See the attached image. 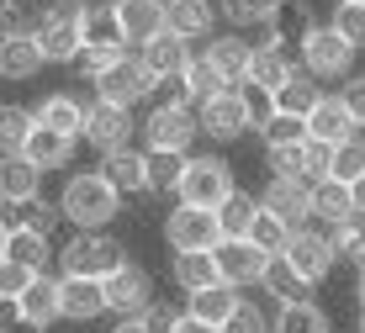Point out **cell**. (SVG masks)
I'll return each mask as SVG.
<instances>
[{
  "label": "cell",
  "instance_id": "6da1fadb",
  "mask_svg": "<svg viewBox=\"0 0 365 333\" xmlns=\"http://www.w3.org/2000/svg\"><path fill=\"white\" fill-rule=\"evenodd\" d=\"M58 207H64V222H74V233H91V227H106L122 212V190L101 170H85V175H69L64 180Z\"/></svg>",
  "mask_w": 365,
  "mask_h": 333
},
{
  "label": "cell",
  "instance_id": "7a4b0ae2",
  "mask_svg": "<svg viewBox=\"0 0 365 333\" xmlns=\"http://www.w3.org/2000/svg\"><path fill=\"white\" fill-rule=\"evenodd\" d=\"M58 265L64 275H85V280H106L128 265V243L111 238L106 227H91V233H74L64 249H58Z\"/></svg>",
  "mask_w": 365,
  "mask_h": 333
},
{
  "label": "cell",
  "instance_id": "3957f363",
  "mask_svg": "<svg viewBox=\"0 0 365 333\" xmlns=\"http://www.w3.org/2000/svg\"><path fill=\"white\" fill-rule=\"evenodd\" d=\"M37 43H43L48 63H69L85 53V0H53L37 16Z\"/></svg>",
  "mask_w": 365,
  "mask_h": 333
},
{
  "label": "cell",
  "instance_id": "277c9868",
  "mask_svg": "<svg viewBox=\"0 0 365 333\" xmlns=\"http://www.w3.org/2000/svg\"><path fill=\"white\" fill-rule=\"evenodd\" d=\"M233 164L228 159H217V153H191L185 159V180H180V196L175 201H185V207H207V212H217L222 201L233 196Z\"/></svg>",
  "mask_w": 365,
  "mask_h": 333
},
{
  "label": "cell",
  "instance_id": "5b68a950",
  "mask_svg": "<svg viewBox=\"0 0 365 333\" xmlns=\"http://www.w3.org/2000/svg\"><path fill=\"white\" fill-rule=\"evenodd\" d=\"M196 138H201L196 106H165V101H154V111L143 117V143H148V153H191Z\"/></svg>",
  "mask_w": 365,
  "mask_h": 333
},
{
  "label": "cell",
  "instance_id": "8992f818",
  "mask_svg": "<svg viewBox=\"0 0 365 333\" xmlns=\"http://www.w3.org/2000/svg\"><path fill=\"white\" fill-rule=\"evenodd\" d=\"M165 243H170V254H212V249L222 243V222H217V212L175 201V212L165 217Z\"/></svg>",
  "mask_w": 365,
  "mask_h": 333
},
{
  "label": "cell",
  "instance_id": "52a82bcc",
  "mask_svg": "<svg viewBox=\"0 0 365 333\" xmlns=\"http://www.w3.org/2000/svg\"><path fill=\"white\" fill-rule=\"evenodd\" d=\"M154 91H159V74L143 63V53H128L111 74L96 80V101H111V106H128V111L138 106V101H148Z\"/></svg>",
  "mask_w": 365,
  "mask_h": 333
},
{
  "label": "cell",
  "instance_id": "ba28073f",
  "mask_svg": "<svg viewBox=\"0 0 365 333\" xmlns=\"http://www.w3.org/2000/svg\"><path fill=\"white\" fill-rule=\"evenodd\" d=\"M302 69L318 80H349L355 74V43H344L334 27H312L302 43Z\"/></svg>",
  "mask_w": 365,
  "mask_h": 333
},
{
  "label": "cell",
  "instance_id": "9c48e42d",
  "mask_svg": "<svg viewBox=\"0 0 365 333\" xmlns=\"http://www.w3.org/2000/svg\"><path fill=\"white\" fill-rule=\"evenodd\" d=\"M196 117H201V133H207L212 143H238V138H244L249 127H255L244 91H222V96L201 101V106H196Z\"/></svg>",
  "mask_w": 365,
  "mask_h": 333
},
{
  "label": "cell",
  "instance_id": "30bf717a",
  "mask_svg": "<svg viewBox=\"0 0 365 333\" xmlns=\"http://www.w3.org/2000/svg\"><path fill=\"white\" fill-rule=\"evenodd\" d=\"M133 133H143V122H133V111H128V106L91 101V117H85V143H91L96 153L133 148Z\"/></svg>",
  "mask_w": 365,
  "mask_h": 333
},
{
  "label": "cell",
  "instance_id": "8fae6325",
  "mask_svg": "<svg viewBox=\"0 0 365 333\" xmlns=\"http://www.w3.org/2000/svg\"><path fill=\"white\" fill-rule=\"evenodd\" d=\"M11 317H16V323H27V328H53L58 317H64V280H53V275H37L27 291H21L16 302H11Z\"/></svg>",
  "mask_w": 365,
  "mask_h": 333
},
{
  "label": "cell",
  "instance_id": "7c38bea8",
  "mask_svg": "<svg viewBox=\"0 0 365 333\" xmlns=\"http://www.w3.org/2000/svg\"><path fill=\"white\" fill-rule=\"evenodd\" d=\"M217 270H222V280H228V286H259V280H265V270H270V260L275 254H265L259 249V243H249V238H222L217 249Z\"/></svg>",
  "mask_w": 365,
  "mask_h": 333
},
{
  "label": "cell",
  "instance_id": "4fadbf2b",
  "mask_svg": "<svg viewBox=\"0 0 365 333\" xmlns=\"http://www.w3.org/2000/svg\"><path fill=\"white\" fill-rule=\"evenodd\" d=\"M106 307H111V317H143L154 307V280H148L143 265L128 260L117 275H106Z\"/></svg>",
  "mask_w": 365,
  "mask_h": 333
},
{
  "label": "cell",
  "instance_id": "5bb4252c",
  "mask_svg": "<svg viewBox=\"0 0 365 333\" xmlns=\"http://www.w3.org/2000/svg\"><path fill=\"white\" fill-rule=\"evenodd\" d=\"M117 21H122V37H128V48H138V53H143L154 37L170 32L165 0H117Z\"/></svg>",
  "mask_w": 365,
  "mask_h": 333
},
{
  "label": "cell",
  "instance_id": "9a60e30c",
  "mask_svg": "<svg viewBox=\"0 0 365 333\" xmlns=\"http://www.w3.org/2000/svg\"><path fill=\"white\" fill-rule=\"evenodd\" d=\"M286 260H292L297 270L312 280V286H323L329 270H334V260H339V249H334L329 233H318V227H297L292 243H286Z\"/></svg>",
  "mask_w": 365,
  "mask_h": 333
},
{
  "label": "cell",
  "instance_id": "2e32d148",
  "mask_svg": "<svg viewBox=\"0 0 365 333\" xmlns=\"http://www.w3.org/2000/svg\"><path fill=\"white\" fill-rule=\"evenodd\" d=\"M0 260L27 265V270L43 275L48 260H58V249H53V238L37 233V227H27V222H6V233H0Z\"/></svg>",
  "mask_w": 365,
  "mask_h": 333
},
{
  "label": "cell",
  "instance_id": "e0dca14e",
  "mask_svg": "<svg viewBox=\"0 0 365 333\" xmlns=\"http://www.w3.org/2000/svg\"><path fill=\"white\" fill-rule=\"evenodd\" d=\"M265 207L275 212V217H286L292 227H307L312 217V180H281V175H270V185H265Z\"/></svg>",
  "mask_w": 365,
  "mask_h": 333
},
{
  "label": "cell",
  "instance_id": "ac0fdd59",
  "mask_svg": "<svg viewBox=\"0 0 365 333\" xmlns=\"http://www.w3.org/2000/svg\"><path fill=\"white\" fill-rule=\"evenodd\" d=\"M307 133L318 138V143H349V138H360V122H355V111L344 106V96H323L318 106H312V117H307Z\"/></svg>",
  "mask_w": 365,
  "mask_h": 333
},
{
  "label": "cell",
  "instance_id": "d6986e66",
  "mask_svg": "<svg viewBox=\"0 0 365 333\" xmlns=\"http://www.w3.org/2000/svg\"><path fill=\"white\" fill-rule=\"evenodd\" d=\"M32 117H37V127H53V133L85 138V117H91V106H85L80 96H69V91H53V96H43L32 106Z\"/></svg>",
  "mask_w": 365,
  "mask_h": 333
},
{
  "label": "cell",
  "instance_id": "ffe728a7",
  "mask_svg": "<svg viewBox=\"0 0 365 333\" xmlns=\"http://www.w3.org/2000/svg\"><path fill=\"white\" fill-rule=\"evenodd\" d=\"M0 196H6V207H27V201L43 196V170L27 153H6V164H0Z\"/></svg>",
  "mask_w": 365,
  "mask_h": 333
},
{
  "label": "cell",
  "instance_id": "44dd1931",
  "mask_svg": "<svg viewBox=\"0 0 365 333\" xmlns=\"http://www.w3.org/2000/svg\"><path fill=\"white\" fill-rule=\"evenodd\" d=\"M106 280H85V275H64V323H96L106 317Z\"/></svg>",
  "mask_w": 365,
  "mask_h": 333
},
{
  "label": "cell",
  "instance_id": "7402d4cb",
  "mask_svg": "<svg viewBox=\"0 0 365 333\" xmlns=\"http://www.w3.org/2000/svg\"><path fill=\"white\" fill-rule=\"evenodd\" d=\"M255 48H259V43H249V37H238V32H217L201 53L228 74V85H244V80H249V63H255Z\"/></svg>",
  "mask_w": 365,
  "mask_h": 333
},
{
  "label": "cell",
  "instance_id": "603a6c76",
  "mask_svg": "<svg viewBox=\"0 0 365 333\" xmlns=\"http://www.w3.org/2000/svg\"><path fill=\"white\" fill-rule=\"evenodd\" d=\"M101 175H106L122 196H138V190H148V153H138V148L101 153Z\"/></svg>",
  "mask_w": 365,
  "mask_h": 333
},
{
  "label": "cell",
  "instance_id": "cb8c5ba5",
  "mask_svg": "<svg viewBox=\"0 0 365 333\" xmlns=\"http://www.w3.org/2000/svg\"><path fill=\"white\" fill-rule=\"evenodd\" d=\"M43 63L48 58H43L37 32H21V37H6V43H0V74H6V80H32Z\"/></svg>",
  "mask_w": 365,
  "mask_h": 333
},
{
  "label": "cell",
  "instance_id": "d4e9b609",
  "mask_svg": "<svg viewBox=\"0 0 365 333\" xmlns=\"http://www.w3.org/2000/svg\"><path fill=\"white\" fill-rule=\"evenodd\" d=\"M170 280L185 291V297H196V291H212V286L222 280L217 254H175V260H170Z\"/></svg>",
  "mask_w": 365,
  "mask_h": 333
},
{
  "label": "cell",
  "instance_id": "484cf974",
  "mask_svg": "<svg viewBox=\"0 0 365 333\" xmlns=\"http://www.w3.org/2000/svg\"><path fill=\"white\" fill-rule=\"evenodd\" d=\"M191 43H185V37H175V32H165V37H154V43L143 48V63L148 69L159 74V80H180L185 69H191Z\"/></svg>",
  "mask_w": 365,
  "mask_h": 333
},
{
  "label": "cell",
  "instance_id": "4316f807",
  "mask_svg": "<svg viewBox=\"0 0 365 333\" xmlns=\"http://www.w3.org/2000/svg\"><path fill=\"white\" fill-rule=\"evenodd\" d=\"M312 212H318L323 227L349 222V217L360 212V207H355V185H344V180H318V185H312Z\"/></svg>",
  "mask_w": 365,
  "mask_h": 333
},
{
  "label": "cell",
  "instance_id": "83f0119b",
  "mask_svg": "<svg viewBox=\"0 0 365 333\" xmlns=\"http://www.w3.org/2000/svg\"><path fill=\"white\" fill-rule=\"evenodd\" d=\"M259 286H265V297H275L281 307H292V302H312L307 291H312V280L297 270L292 260H286V254H275L270 260V270H265V280H259Z\"/></svg>",
  "mask_w": 365,
  "mask_h": 333
},
{
  "label": "cell",
  "instance_id": "f1b7e54d",
  "mask_svg": "<svg viewBox=\"0 0 365 333\" xmlns=\"http://www.w3.org/2000/svg\"><path fill=\"white\" fill-rule=\"evenodd\" d=\"M238 286H228V280H217L212 291H196V297H185V312L191 317H201V323H212V328H222L228 317L238 312Z\"/></svg>",
  "mask_w": 365,
  "mask_h": 333
},
{
  "label": "cell",
  "instance_id": "f546056e",
  "mask_svg": "<svg viewBox=\"0 0 365 333\" xmlns=\"http://www.w3.org/2000/svg\"><path fill=\"white\" fill-rule=\"evenodd\" d=\"M165 11H170L175 37H185V43L212 37V0H165Z\"/></svg>",
  "mask_w": 365,
  "mask_h": 333
},
{
  "label": "cell",
  "instance_id": "4dcf8cb0",
  "mask_svg": "<svg viewBox=\"0 0 365 333\" xmlns=\"http://www.w3.org/2000/svg\"><path fill=\"white\" fill-rule=\"evenodd\" d=\"M297 74V63L286 58V48H270V43H259L255 48V63H249V85H259V91H281L286 80Z\"/></svg>",
  "mask_w": 365,
  "mask_h": 333
},
{
  "label": "cell",
  "instance_id": "1f68e13d",
  "mask_svg": "<svg viewBox=\"0 0 365 333\" xmlns=\"http://www.w3.org/2000/svg\"><path fill=\"white\" fill-rule=\"evenodd\" d=\"M74 143L80 138H69V133H53V127H37L32 133V143H27V159L37 164V170H64V164L74 159Z\"/></svg>",
  "mask_w": 365,
  "mask_h": 333
},
{
  "label": "cell",
  "instance_id": "d6a6232c",
  "mask_svg": "<svg viewBox=\"0 0 365 333\" xmlns=\"http://www.w3.org/2000/svg\"><path fill=\"white\" fill-rule=\"evenodd\" d=\"M312 27H318V21H312V11L302 6V0H286L281 16H275L270 27H265V43H270V48H286V43H297V48H302Z\"/></svg>",
  "mask_w": 365,
  "mask_h": 333
},
{
  "label": "cell",
  "instance_id": "836d02e7",
  "mask_svg": "<svg viewBox=\"0 0 365 333\" xmlns=\"http://www.w3.org/2000/svg\"><path fill=\"white\" fill-rule=\"evenodd\" d=\"M323 101V85H318V74H307V69H297L292 80L275 91V111H292V117H312V106Z\"/></svg>",
  "mask_w": 365,
  "mask_h": 333
},
{
  "label": "cell",
  "instance_id": "e575fe53",
  "mask_svg": "<svg viewBox=\"0 0 365 333\" xmlns=\"http://www.w3.org/2000/svg\"><path fill=\"white\" fill-rule=\"evenodd\" d=\"M85 43H106V48H128L117 21V0H91L85 6Z\"/></svg>",
  "mask_w": 365,
  "mask_h": 333
},
{
  "label": "cell",
  "instance_id": "d590c367",
  "mask_svg": "<svg viewBox=\"0 0 365 333\" xmlns=\"http://www.w3.org/2000/svg\"><path fill=\"white\" fill-rule=\"evenodd\" d=\"M255 217H259V201L249 196V190H233V196L217 207L222 238H249V233H255Z\"/></svg>",
  "mask_w": 365,
  "mask_h": 333
},
{
  "label": "cell",
  "instance_id": "8d00e7d4",
  "mask_svg": "<svg viewBox=\"0 0 365 333\" xmlns=\"http://www.w3.org/2000/svg\"><path fill=\"white\" fill-rule=\"evenodd\" d=\"M185 159H191V153H148V190H154V196H180Z\"/></svg>",
  "mask_w": 365,
  "mask_h": 333
},
{
  "label": "cell",
  "instance_id": "74e56055",
  "mask_svg": "<svg viewBox=\"0 0 365 333\" xmlns=\"http://www.w3.org/2000/svg\"><path fill=\"white\" fill-rule=\"evenodd\" d=\"M275 333H334V323H329V312H323L318 302H292L275 317Z\"/></svg>",
  "mask_w": 365,
  "mask_h": 333
},
{
  "label": "cell",
  "instance_id": "f35d334b",
  "mask_svg": "<svg viewBox=\"0 0 365 333\" xmlns=\"http://www.w3.org/2000/svg\"><path fill=\"white\" fill-rule=\"evenodd\" d=\"M286 0H222V16L233 21V27H259L265 32L275 16H281Z\"/></svg>",
  "mask_w": 365,
  "mask_h": 333
},
{
  "label": "cell",
  "instance_id": "ab89813d",
  "mask_svg": "<svg viewBox=\"0 0 365 333\" xmlns=\"http://www.w3.org/2000/svg\"><path fill=\"white\" fill-rule=\"evenodd\" d=\"M185 85H191L196 106H201V101H212V96H222V91H233V85H228V74H222L207 53H196V58H191V69H185Z\"/></svg>",
  "mask_w": 365,
  "mask_h": 333
},
{
  "label": "cell",
  "instance_id": "60d3db41",
  "mask_svg": "<svg viewBox=\"0 0 365 333\" xmlns=\"http://www.w3.org/2000/svg\"><path fill=\"white\" fill-rule=\"evenodd\" d=\"M297 227L286 222V217H275L265 201H259V217H255V233H249V243H259L265 254H286V243H292Z\"/></svg>",
  "mask_w": 365,
  "mask_h": 333
},
{
  "label": "cell",
  "instance_id": "b9f144b4",
  "mask_svg": "<svg viewBox=\"0 0 365 333\" xmlns=\"http://www.w3.org/2000/svg\"><path fill=\"white\" fill-rule=\"evenodd\" d=\"M32 133H37V117H32V111H21V106H6V111H0V148H6V153H27Z\"/></svg>",
  "mask_w": 365,
  "mask_h": 333
},
{
  "label": "cell",
  "instance_id": "7bdbcfd3",
  "mask_svg": "<svg viewBox=\"0 0 365 333\" xmlns=\"http://www.w3.org/2000/svg\"><path fill=\"white\" fill-rule=\"evenodd\" d=\"M259 138H265V148H292V143H307V117H292V111H275V117L259 127Z\"/></svg>",
  "mask_w": 365,
  "mask_h": 333
},
{
  "label": "cell",
  "instance_id": "ee69618b",
  "mask_svg": "<svg viewBox=\"0 0 365 333\" xmlns=\"http://www.w3.org/2000/svg\"><path fill=\"white\" fill-rule=\"evenodd\" d=\"M6 222H27V227H37V233H53L58 222H64V207L58 201H27V207H6Z\"/></svg>",
  "mask_w": 365,
  "mask_h": 333
},
{
  "label": "cell",
  "instance_id": "f6af8a7d",
  "mask_svg": "<svg viewBox=\"0 0 365 333\" xmlns=\"http://www.w3.org/2000/svg\"><path fill=\"white\" fill-rule=\"evenodd\" d=\"M128 58V48H106V43H85V53L74 58V74H85V80H101V74H111L117 63Z\"/></svg>",
  "mask_w": 365,
  "mask_h": 333
},
{
  "label": "cell",
  "instance_id": "bcb514c9",
  "mask_svg": "<svg viewBox=\"0 0 365 333\" xmlns=\"http://www.w3.org/2000/svg\"><path fill=\"white\" fill-rule=\"evenodd\" d=\"M360 175H365V133L334 148V175H329V180H344V185H355Z\"/></svg>",
  "mask_w": 365,
  "mask_h": 333
},
{
  "label": "cell",
  "instance_id": "7dc6e473",
  "mask_svg": "<svg viewBox=\"0 0 365 333\" xmlns=\"http://www.w3.org/2000/svg\"><path fill=\"white\" fill-rule=\"evenodd\" d=\"M265 164H270V175H281V180H307V143L265 148Z\"/></svg>",
  "mask_w": 365,
  "mask_h": 333
},
{
  "label": "cell",
  "instance_id": "c3c4849f",
  "mask_svg": "<svg viewBox=\"0 0 365 333\" xmlns=\"http://www.w3.org/2000/svg\"><path fill=\"white\" fill-rule=\"evenodd\" d=\"M329 27L344 37V43H355L365 48V6H349V0H334V16H329Z\"/></svg>",
  "mask_w": 365,
  "mask_h": 333
},
{
  "label": "cell",
  "instance_id": "681fc988",
  "mask_svg": "<svg viewBox=\"0 0 365 333\" xmlns=\"http://www.w3.org/2000/svg\"><path fill=\"white\" fill-rule=\"evenodd\" d=\"M222 333H275V323L265 317V307H259V302L244 297V302H238V312L222 323Z\"/></svg>",
  "mask_w": 365,
  "mask_h": 333
},
{
  "label": "cell",
  "instance_id": "f907efd6",
  "mask_svg": "<svg viewBox=\"0 0 365 333\" xmlns=\"http://www.w3.org/2000/svg\"><path fill=\"white\" fill-rule=\"evenodd\" d=\"M329 238H334V249H339V260H349V254L365 243V212H355L349 222H339V227H329Z\"/></svg>",
  "mask_w": 365,
  "mask_h": 333
},
{
  "label": "cell",
  "instance_id": "816d5d0a",
  "mask_svg": "<svg viewBox=\"0 0 365 333\" xmlns=\"http://www.w3.org/2000/svg\"><path fill=\"white\" fill-rule=\"evenodd\" d=\"M37 280V270H27V265H11V260H0V297L6 302H16L21 291H27Z\"/></svg>",
  "mask_w": 365,
  "mask_h": 333
},
{
  "label": "cell",
  "instance_id": "f5cc1de1",
  "mask_svg": "<svg viewBox=\"0 0 365 333\" xmlns=\"http://www.w3.org/2000/svg\"><path fill=\"white\" fill-rule=\"evenodd\" d=\"M334 175V143H318V138H307V180H329Z\"/></svg>",
  "mask_w": 365,
  "mask_h": 333
},
{
  "label": "cell",
  "instance_id": "db71d44e",
  "mask_svg": "<svg viewBox=\"0 0 365 333\" xmlns=\"http://www.w3.org/2000/svg\"><path fill=\"white\" fill-rule=\"evenodd\" d=\"M238 91H244V101H249V117H255V133H259V127H265L270 117H275V96L270 91H259V85H238Z\"/></svg>",
  "mask_w": 365,
  "mask_h": 333
},
{
  "label": "cell",
  "instance_id": "11a10c76",
  "mask_svg": "<svg viewBox=\"0 0 365 333\" xmlns=\"http://www.w3.org/2000/svg\"><path fill=\"white\" fill-rule=\"evenodd\" d=\"M339 96H344V106L355 111V122H360V133H365V74H349V80L339 85Z\"/></svg>",
  "mask_w": 365,
  "mask_h": 333
},
{
  "label": "cell",
  "instance_id": "9f6ffc18",
  "mask_svg": "<svg viewBox=\"0 0 365 333\" xmlns=\"http://www.w3.org/2000/svg\"><path fill=\"white\" fill-rule=\"evenodd\" d=\"M37 32V21H27V0H6V37Z\"/></svg>",
  "mask_w": 365,
  "mask_h": 333
},
{
  "label": "cell",
  "instance_id": "6f0895ef",
  "mask_svg": "<svg viewBox=\"0 0 365 333\" xmlns=\"http://www.w3.org/2000/svg\"><path fill=\"white\" fill-rule=\"evenodd\" d=\"M170 333H222V328H212V323H201V317L180 312V317H175V328H170Z\"/></svg>",
  "mask_w": 365,
  "mask_h": 333
},
{
  "label": "cell",
  "instance_id": "680465c9",
  "mask_svg": "<svg viewBox=\"0 0 365 333\" xmlns=\"http://www.w3.org/2000/svg\"><path fill=\"white\" fill-rule=\"evenodd\" d=\"M143 317H148V323H154L159 333H170V328H175V317H180V312H170V307H159V302H154V307H148Z\"/></svg>",
  "mask_w": 365,
  "mask_h": 333
},
{
  "label": "cell",
  "instance_id": "91938a15",
  "mask_svg": "<svg viewBox=\"0 0 365 333\" xmlns=\"http://www.w3.org/2000/svg\"><path fill=\"white\" fill-rule=\"evenodd\" d=\"M111 333H159L154 323H148V317H117V328Z\"/></svg>",
  "mask_w": 365,
  "mask_h": 333
},
{
  "label": "cell",
  "instance_id": "94428289",
  "mask_svg": "<svg viewBox=\"0 0 365 333\" xmlns=\"http://www.w3.org/2000/svg\"><path fill=\"white\" fill-rule=\"evenodd\" d=\"M355 207L365 212V175H360V180H355Z\"/></svg>",
  "mask_w": 365,
  "mask_h": 333
},
{
  "label": "cell",
  "instance_id": "6125c7cd",
  "mask_svg": "<svg viewBox=\"0 0 365 333\" xmlns=\"http://www.w3.org/2000/svg\"><path fill=\"white\" fill-rule=\"evenodd\" d=\"M355 302L365 307V270H360V280H355Z\"/></svg>",
  "mask_w": 365,
  "mask_h": 333
},
{
  "label": "cell",
  "instance_id": "be15d7a7",
  "mask_svg": "<svg viewBox=\"0 0 365 333\" xmlns=\"http://www.w3.org/2000/svg\"><path fill=\"white\" fill-rule=\"evenodd\" d=\"M349 260H355V270H365V243H360V249H355V254H349Z\"/></svg>",
  "mask_w": 365,
  "mask_h": 333
},
{
  "label": "cell",
  "instance_id": "e7e4bbea",
  "mask_svg": "<svg viewBox=\"0 0 365 333\" xmlns=\"http://www.w3.org/2000/svg\"><path fill=\"white\" fill-rule=\"evenodd\" d=\"M360 333H365V307H360Z\"/></svg>",
  "mask_w": 365,
  "mask_h": 333
},
{
  "label": "cell",
  "instance_id": "03108f58",
  "mask_svg": "<svg viewBox=\"0 0 365 333\" xmlns=\"http://www.w3.org/2000/svg\"><path fill=\"white\" fill-rule=\"evenodd\" d=\"M349 6H365V0H349Z\"/></svg>",
  "mask_w": 365,
  "mask_h": 333
},
{
  "label": "cell",
  "instance_id": "003e7915",
  "mask_svg": "<svg viewBox=\"0 0 365 333\" xmlns=\"http://www.w3.org/2000/svg\"><path fill=\"white\" fill-rule=\"evenodd\" d=\"M85 6H91V0H85Z\"/></svg>",
  "mask_w": 365,
  "mask_h": 333
}]
</instances>
